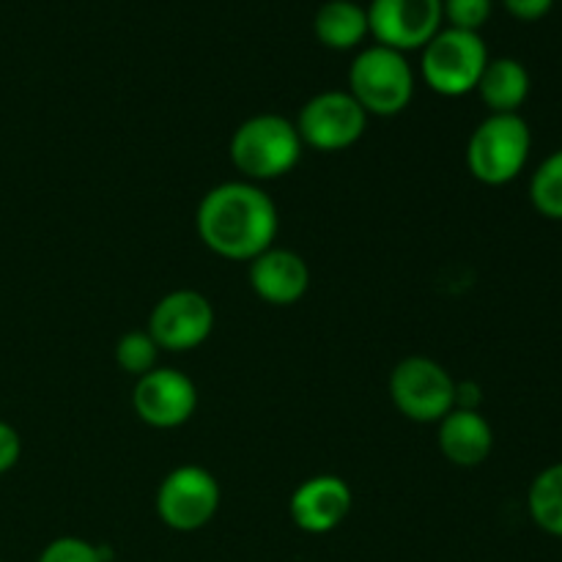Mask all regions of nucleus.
I'll return each mask as SVG.
<instances>
[{"label":"nucleus","instance_id":"nucleus-6","mask_svg":"<svg viewBox=\"0 0 562 562\" xmlns=\"http://www.w3.org/2000/svg\"><path fill=\"white\" fill-rule=\"evenodd\" d=\"M390 401L412 423L431 426L456 409V379L431 357H404L390 373Z\"/></svg>","mask_w":562,"mask_h":562},{"label":"nucleus","instance_id":"nucleus-20","mask_svg":"<svg viewBox=\"0 0 562 562\" xmlns=\"http://www.w3.org/2000/svg\"><path fill=\"white\" fill-rule=\"evenodd\" d=\"M492 0H442V16L448 27L477 33L492 16Z\"/></svg>","mask_w":562,"mask_h":562},{"label":"nucleus","instance_id":"nucleus-19","mask_svg":"<svg viewBox=\"0 0 562 562\" xmlns=\"http://www.w3.org/2000/svg\"><path fill=\"white\" fill-rule=\"evenodd\" d=\"M157 360L159 346L154 344V338L146 329H132V333L121 335L119 344H115V366L135 379L154 371V368H157Z\"/></svg>","mask_w":562,"mask_h":562},{"label":"nucleus","instance_id":"nucleus-16","mask_svg":"<svg viewBox=\"0 0 562 562\" xmlns=\"http://www.w3.org/2000/svg\"><path fill=\"white\" fill-rule=\"evenodd\" d=\"M313 33L329 49H355L366 42L368 11L355 0H327L313 16Z\"/></svg>","mask_w":562,"mask_h":562},{"label":"nucleus","instance_id":"nucleus-23","mask_svg":"<svg viewBox=\"0 0 562 562\" xmlns=\"http://www.w3.org/2000/svg\"><path fill=\"white\" fill-rule=\"evenodd\" d=\"M503 5L516 16V20L536 22L552 11L554 0H503Z\"/></svg>","mask_w":562,"mask_h":562},{"label":"nucleus","instance_id":"nucleus-12","mask_svg":"<svg viewBox=\"0 0 562 562\" xmlns=\"http://www.w3.org/2000/svg\"><path fill=\"white\" fill-rule=\"evenodd\" d=\"M355 494L351 486L338 475H313L294 488L289 499L291 521L302 532L324 536L349 519Z\"/></svg>","mask_w":562,"mask_h":562},{"label":"nucleus","instance_id":"nucleus-10","mask_svg":"<svg viewBox=\"0 0 562 562\" xmlns=\"http://www.w3.org/2000/svg\"><path fill=\"white\" fill-rule=\"evenodd\" d=\"M368 31L376 44L398 53L423 49L442 31V0H371Z\"/></svg>","mask_w":562,"mask_h":562},{"label":"nucleus","instance_id":"nucleus-4","mask_svg":"<svg viewBox=\"0 0 562 562\" xmlns=\"http://www.w3.org/2000/svg\"><path fill=\"white\" fill-rule=\"evenodd\" d=\"M349 93L366 110L368 119H393L415 99V71L404 53L371 44L351 60Z\"/></svg>","mask_w":562,"mask_h":562},{"label":"nucleus","instance_id":"nucleus-3","mask_svg":"<svg viewBox=\"0 0 562 562\" xmlns=\"http://www.w3.org/2000/svg\"><path fill=\"white\" fill-rule=\"evenodd\" d=\"M532 151V132L519 113H492L467 140V170L486 187L519 179Z\"/></svg>","mask_w":562,"mask_h":562},{"label":"nucleus","instance_id":"nucleus-17","mask_svg":"<svg viewBox=\"0 0 562 562\" xmlns=\"http://www.w3.org/2000/svg\"><path fill=\"white\" fill-rule=\"evenodd\" d=\"M527 508L543 532L562 538V461L538 472L536 481L530 483Z\"/></svg>","mask_w":562,"mask_h":562},{"label":"nucleus","instance_id":"nucleus-7","mask_svg":"<svg viewBox=\"0 0 562 562\" xmlns=\"http://www.w3.org/2000/svg\"><path fill=\"white\" fill-rule=\"evenodd\" d=\"M223 492L206 467L181 464L162 477L157 488V516L168 530L198 532L217 516Z\"/></svg>","mask_w":562,"mask_h":562},{"label":"nucleus","instance_id":"nucleus-8","mask_svg":"<svg viewBox=\"0 0 562 562\" xmlns=\"http://www.w3.org/2000/svg\"><path fill=\"white\" fill-rule=\"evenodd\" d=\"M294 126L302 146L335 154L362 140L368 130V113L349 91H322L302 104Z\"/></svg>","mask_w":562,"mask_h":562},{"label":"nucleus","instance_id":"nucleus-2","mask_svg":"<svg viewBox=\"0 0 562 562\" xmlns=\"http://www.w3.org/2000/svg\"><path fill=\"white\" fill-rule=\"evenodd\" d=\"M302 140L294 121L278 113H258L241 121L231 135V162L245 176V181L263 184V181L283 179L296 168L302 157Z\"/></svg>","mask_w":562,"mask_h":562},{"label":"nucleus","instance_id":"nucleus-22","mask_svg":"<svg viewBox=\"0 0 562 562\" xmlns=\"http://www.w3.org/2000/svg\"><path fill=\"white\" fill-rule=\"evenodd\" d=\"M22 456V439L16 434L14 426H9L5 420H0V475H5L9 470H14L16 461Z\"/></svg>","mask_w":562,"mask_h":562},{"label":"nucleus","instance_id":"nucleus-11","mask_svg":"<svg viewBox=\"0 0 562 562\" xmlns=\"http://www.w3.org/2000/svg\"><path fill=\"white\" fill-rule=\"evenodd\" d=\"M132 409L146 426L157 428V431L181 428L195 415L198 387L187 373L157 366L135 382Z\"/></svg>","mask_w":562,"mask_h":562},{"label":"nucleus","instance_id":"nucleus-14","mask_svg":"<svg viewBox=\"0 0 562 562\" xmlns=\"http://www.w3.org/2000/svg\"><path fill=\"white\" fill-rule=\"evenodd\" d=\"M439 434L437 442L442 450L445 459L453 467H481L483 461L492 456L494 450V428L486 417L481 415V409H459L442 417L437 423Z\"/></svg>","mask_w":562,"mask_h":562},{"label":"nucleus","instance_id":"nucleus-13","mask_svg":"<svg viewBox=\"0 0 562 562\" xmlns=\"http://www.w3.org/2000/svg\"><path fill=\"white\" fill-rule=\"evenodd\" d=\"M247 280L258 300L274 307H289L296 305L311 289V269L300 252L269 247L261 256L252 258Z\"/></svg>","mask_w":562,"mask_h":562},{"label":"nucleus","instance_id":"nucleus-1","mask_svg":"<svg viewBox=\"0 0 562 562\" xmlns=\"http://www.w3.org/2000/svg\"><path fill=\"white\" fill-rule=\"evenodd\" d=\"M195 228L203 245L225 261H247L274 247L280 231L278 203L261 184L223 181L201 198Z\"/></svg>","mask_w":562,"mask_h":562},{"label":"nucleus","instance_id":"nucleus-5","mask_svg":"<svg viewBox=\"0 0 562 562\" xmlns=\"http://www.w3.org/2000/svg\"><path fill=\"white\" fill-rule=\"evenodd\" d=\"M420 53L423 80L439 97L472 93L488 64V49L481 33L459 27H442Z\"/></svg>","mask_w":562,"mask_h":562},{"label":"nucleus","instance_id":"nucleus-18","mask_svg":"<svg viewBox=\"0 0 562 562\" xmlns=\"http://www.w3.org/2000/svg\"><path fill=\"white\" fill-rule=\"evenodd\" d=\"M530 201L547 220H562V148L536 168L530 179Z\"/></svg>","mask_w":562,"mask_h":562},{"label":"nucleus","instance_id":"nucleus-9","mask_svg":"<svg viewBox=\"0 0 562 562\" xmlns=\"http://www.w3.org/2000/svg\"><path fill=\"white\" fill-rule=\"evenodd\" d=\"M146 333L159 351L184 355L201 349L214 333V307L201 291L176 289L154 305Z\"/></svg>","mask_w":562,"mask_h":562},{"label":"nucleus","instance_id":"nucleus-15","mask_svg":"<svg viewBox=\"0 0 562 562\" xmlns=\"http://www.w3.org/2000/svg\"><path fill=\"white\" fill-rule=\"evenodd\" d=\"M475 91L488 113H519L530 97V71L516 58H488Z\"/></svg>","mask_w":562,"mask_h":562},{"label":"nucleus","instance_id":"nucleus-21","mask_svg":"<svg viewBox=\"0 0 562 562\" xmlns=\"http://www.w3.org/2000/svg\"><path fill=\"white\" fill-rule=\"evenodd\" d=\"M36 562H104V552L82 538L64 536L49 541Z\"/></svg>","mask_w":562,"mask_h":562}]
</instances>
